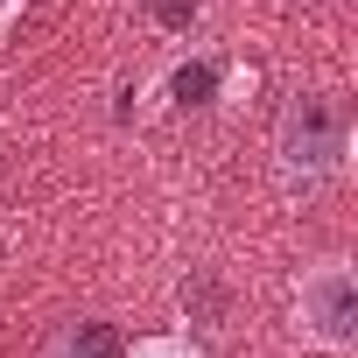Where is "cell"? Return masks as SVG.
<instances>
[{
  "instance_id": "obj_1",
  "label": "cell",
  "mask_w": 358,
  "mask_h": 358,
  "mask_svg": "<svg viewBox=\"0 0 358 358\" xmlns=\"http://www.w3.org/2000/svg\"><path fill=\"white\" fill-rule=\"evenodd\" d=\"M344 169H351V113H344V99L295 92L281 106V120H274V176H281V190H295V197L330 190Z\"/></svg>"
},
{
  "instance_id": "obj_2",
  "label": "cell",
  "mask_w": 358,
  "mask_h": 358,
  "mask_svg": "<svg viewBox=\"0 0 358 358\" xmlns=\"http://www.w3.org/2000/svg\"><path fill=\"white\" fill-rule=\"evenodd\" d=\"M295 337L309 351H330V358L358 351V274H351L344 253L302 267V281H295Z\"/></svg>"
},
{
  "instance_id": "obj_3",
  "label": "cell",
  "mask_w": 358,
  "mask_h": 358,
  "mask_svg": "<svg viewBox=\"0 0 358 358\" xmlns=\"http://www.w3.org/2000/svg\"><path fill=\"white\" fill-rule=\"evenodd\" d=\"M218 57H176L169 64V78H162V99L169 106H204V99H218Z\"/></svg>"
},
{
  "instance_id": "obj_4",
  "label": "cell",
  "mask_w": 358,
  "mask_h": 358,
  "mask_svg": "<svg viewBox=\"0 0 358 358\" xmlns=\"http://www.w3.org/2000/svg\"><path fill=\"white\" fill-rule=\"evenodd\" d=\"M43 358H120V344L99 330V323H85V330H71V337H57Z\"/></svg>"
},
{
  "instance_id": "obj_5",
  "label": "cell",
  "mask_w": 358,
  "mask_h": 358,
  "mask_svg": "<svg viewBox=\"0 0 358 358\" xmlns=\"http://www.w3.org/2000/svg\"><path fill=\"white\" fill-rule=\"evenodd\" d=\"M120 358H204V344H190V337H176V330H155V337H134Z\"/></svg>"
},
{
  "instance_id": "obj_6",
  "label": "cell",
  "mask_w": 358,
  "mask_h": 358,
  "mask_svg": "<svg viewBox=\"0 0 358 358\" xmlns=\"http://www.w3.org/2000/svg\"><path fill=\"white\" fill-rule=\"evenodd\" d=\"M22 8H29V0H0V36H8V29L22 22Z\"/></svg>"
}]
</instances>
